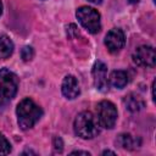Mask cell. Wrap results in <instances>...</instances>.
<instances>
[{
    "label": "cell",
    "instance_id": "1",
    "mask_svg": "<svg viewBox=\"0 0 156 156\" xmlns=\"http://www.w3.org/2000/svg\"><path fill=\"white\" fill-rule=\"evenodd\" d=\"M16 115L20 128L22 130H27L34 127V124L40 119L43 116V110L32 99L26 98L17 105Z\"/></svg>",
    "mask_w": 156,
    "mask_h": 156
},
{
    "label": "cell",
    "instance_id": "2",
    "mask_svg": "<svg viewBox=\"0 0 156 156\" xmlns=\"http://www.w3.org/2000/svg\"><path fill=\"white\" fill-rule=\"evenodd\" d=\"M73 128L74 133L83 139H93L99 134L98 119L89 111H83L76 117Z\"/></svg>",
    "mask_w": 156,
    "mask_h": 156
},
{
    "label": "cell",
    "instance_id": "3",
    "mask_svg": "<svg viewBox=\"0 0 156 156\" xmlns=\"http://www.w3.org/2000/svg\"><path fill=\"white\" fill-rule=\"evenodd\" d=\"M18 89V77L7 68L0 69V106L12 100Z\"/></svg>",
    "mask_w": 156,
    "mask_h": 156
},
{
    "label": "cell",
    "instance_id": "4",
    "mask_svg": "<svg viewBox=\"0 0 156 156\" xmlns=\"http://www.w3.org/2000/svg\"><path fill=\"white\" fill-rule=\"evenodd\" d=\"M76 16L79 21V23L91 34H95L98 32H100L101 29V23H100V13L89 6H80L77 12Z\"/></svg>",
    "mask_w": 156,
    "mask_h": 156
},
{
    "label": "cell",
    "instance_id": "5",
    "mask_svg": "<svg viewBox=\"0 0 156 156\" xmlns=\"http://www.w3.org/2000/svg\"><path fill=\"white\" fill-rule=\"evenodd\" d=\"M96 119L100 127L106 129H112L117 121V108L107 100H102L96 106Z\"/></svg>",
    "mask_w": 156,
    "mask_h": 156
},
{
    "label": "cell",
    "instance_id": "6",
    "mask_svg": "<svg viewBox=\"0 0 156 156\" xmlns=\"http://www.w3.org/2000/svg\"><path fill=\"white\" fill-rule=\"evenodd\" d=\"M133 61L138 66L143 67H154L156 63V52L155 49L150 45L139 46L133 52Z\"/></svg>",
    "mask_w": 156,
    "mask_h": 156
},
{
    "label": "cell",
    "instance_id": "7",
    "mask_svg": "<svg viewBox=\"0 0 156 156\" xmlns=\"http://www.w3.org/2000/svg\"><path fill=\"white\" fill-rule=\"evenodd\" d=\"M124 43H126L124 33L119 28H112L105 37V45L107 50L112 54L118 52L124 46Z\"/></svg>",
    "mask_w": 156,
    "mask_h": 156
},
{
    "label": "cell",
    "instance_id": "8",
    "mask_svg": "<svg viewBox=\"0 0 156 156\" xmlns=\"http://www.w3.org/2000/svg\"><path fill=\"white\" fill-rule=\"evenodd\" d=\"M93 80L94 85L99 91H106L108 87L107 82V66L102 61H96L93 67Z\"/></svg>",
    "mask_w": 156,
    "mask_h": 156
},
{
    "label": "cell",
    "instance_id": "9",
    "mask_svg": "<svg viewBox=\"0 0 156 156\" xmlns=\"http://www.w3.org/2000/svg\"><path fill=\"white\" fill-rule=\"evenodd\" d=\"M61 90H62V94L63 96H66L67 99H76L79 93H80V89H79V84H78V80L76 79L74 76H66L63 82H62V87H61Z\"/></svg>",
    "mask_w": 156,
    "mask_h": 156
},
{
    "label": "cell",
    "instance_id": "10",
    "mask_svg": "<svg viewBox=\"0 0 156 156\" xmlns=\"http://www.w3.org/2000/svg\"><path fill=\"white\" fill-rule=\"evenodd\" d=\"M117 145H119L122 149L126 150H135L141 145V140L139 136H134L129 133H123L119 134L118 138L116 139Z\"/></svg>",
    "mask_w": 156,
    "mask_h": 156
},
{
    "label": "cell",
    "instance_id": "11",
    "mask_svg": "<svg viewBox=\"0 0 156 156\" xmlns=\"http://www.w3.org/2000/svg\"><path fill=\"white\" fill-rule=\"evenodd\" d=\"M123 105L129 112H138L144 107L145 102L140 95H138L135 93H130V94L124 96Z\"/></svg>",
    "mask_w": 156,
    "mask_h": 156
},
{
    "label": "cell",
    "instance_id": "12",
    "mask_svg": "<svg viewBox=\"0 0 156 156\" xmlns=\"http://www.w3.org/2000/svg\"><path fill=\"white\" fill-rule=\"evenodd\" d=\"M110 83L117 89H122L128 84V74L124 71H113L110 76Z\"/></svg>",
    "mask_w": 156,
    "mask_h": 156
},
{
    "label": "cell",
    "instance_id": "13",
    "mask_svg": "<svg viewBox=\"0 0 156 156\" xmlns=\"http://www.w3.org/2000/svg\"><path fill=\"white\" fill-rule=\"evenodd\" d=\"M13 51V43L7 35H0V60L7 58Z\"/></svg>",
    "mask_w": 156,
    "mask_h": 156
},
{
    "label": "cell",
    "instance_id": "14",
    "mask_svg": "<svg viewBox=\"0 0 156 156\" xmlns=\"http://www.w3.org/2000/svg\"><path fill=\"white\" fill-rule=\"evenodd\" d=\"M11 152V144L10 141L0 133V155H7Z\"/></svg>",
    "mask_w": 156,
    "mask_h": 156
},
{
    "label": "cell",
    "instance_id": "15",
    "mask_svg": "<svg viewBox=\"0 0 156 156\" xmlns=\"http://www.w3.org/2000/svg\"><path fill=\"white\" fill-rule=\"evenodd\" d=\"M21 56L23 58V61H30L34 56V51H33V48L30 46H24L21 51Z\"/></svg>",
    "mask_w": 156,
    "mask_h": 156
},
{
    "label": "cell",
    "instance_id": "16",
    "mask_svg": "<svg viewBox=\"0 0 156 156\" xmlns=\"http://www.w3.org/2000/svg\"><path fill=\"white\" fill-rule=\"evenodd\" d=\"M54 149H55V152H61L62 149H63V143H62V139L58 138V136H55L54 138Z\"/></svg>",
    "mask_w": 156,
    "mask_h": 156
},
{
    "label": "cell",
    "instance_id": "17",
    "mask_svg": "<svg viewBox=\"0 0 156 156\" xmlns=\"http://www.w3.org/2000/svg\"><path fill=\"white\" fill-rule=\"evenodd\" d=\"M74 154H83V155H88V156H89V152H88V151H82V150L72 151V155H74Z\"/></svg>",
    "mask_w": 156,
    "mask_h": 156
},
{
    "label": "cell",
    "instance_id": "18",
    "mask_svg": "<svg viewBox=\"0 0 156 156\" xmlns=\"http://www.w3.org/2000/svg\"><path fill=\"white\" fill-rule=\"evenodd\" d=\"M107 154H111V155H115V152H113V151H111V150H105V151L102 152V155H107Z\"/></svg>",
    "mask_w": 156,
    "mask_h": 156
},
{
    "label": "cell",
    "instance_id": "19",
    "mask_svg": "<svg viewBox=\"0 0 156 156\" xmlns=\"http://www.w3.org/2000/svg\"><path fill=\"white\" fill-rule=\"evenodd\" d=\"M89 1H91V2H94V4H100L102 0H89Z\"/></svg>",
    "mask_w": 156,
    "mask_h": 156
},
{
    "label": "cell",
    "instance_id": "20",
    "mask_svg": "<svg viewBox=\"0 0 156 156\" xmlns=\"http://www.w3.org/2000/svg\"><path fill=\"white\" fill-rule=\"evenodd\" d=\"M129 2H132V4H136V2H139V0H128Z\"/></svg>",
    "mask_w": 156,
    "mask_h": 156
},
{
    "label": "cell",
    "instance_id": "21",
    "mask_svg": "<svg viewBox=\"0 0 156 156\" xmlns=\"http://www.w3.org/2000/svg\"><path fill=\"white\" fill-rule=\"evenodd\" d=\"M2 13V4H1V0H0V15Z\"/></svg>",
    "mask_w": 156,
    "mask_h": 156
}]
</instances>
